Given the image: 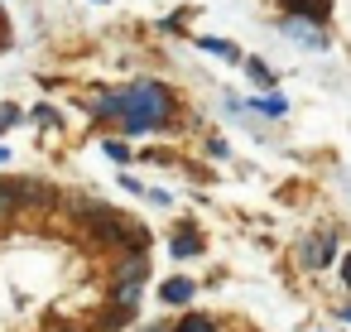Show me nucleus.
Listing matches in <instances>:
<instances>
[{"label": "nucleus", "mask_w": 351, "mask_h": 332, "mask_svg": "<svg viewBox=\"0 0 351 332\" xmlns=\"http://www.w3.org/2000/svg\"><path fill=\"white\" fill-rule=\"evenodd\" d=\"M101 145H106V154H111L116 164H125V159H130V145H125V140H101Z\"/></svg>", "instance_id": "obj_14"}, {"label": "nucleus", "mask_w": 351, "mask_h": 332, "mask_svg": "<svg viewBox=\"0 0 351 332\" xmlns=\"http://www.w3.org/2000/svg\"><path fill=\"white\" fill-rule=\"evenodd\" d=\"M341 279H346V284H351V255H346V260H341Z\"/></svg>", "instance_id": "obj_17"}, {"label": "nucleus", "mask_w": 351, "mask_h": 332, "mask_svg": "<svg viewBox=\"0 0 351 332\" xmlns=\"http://www.w3.org/2000/svg\"><path fill=\"white\" fill-rule=\"evenodd\" d=\"M92 116H125V92H111L92 106Z\"/></svg>", "instance_id": "obj_8"}, {"label": "nucleus", "mask_w": 351, "mask_h": 332, "mask_svg": "<svg viewBox=\"0 0 351 332\" xmlns=\"http://www.w3.org/2000/svg\"><path fill=\"white\" fill-rule=\"evenodd\" d=\"M332 250H337V241H332V236L303 241V246H298V265H303V270H322V265L332 260Z\"/></svg>", "instance_id": "obj_3"}, {"label": "nucleus", "mask_w": 351, "mask_h": 332, "mask_svg": "<svg viewBox=\"0 0 351 332\" xmlns=\"http://www.w3.org/2000/svg\"><path fill=\"white\" fill-rule=\"evenodd\" d=\"M58 332H92V327H58Z\"/></svg>", "instance_id": "obj_20"}, {"label": "nucleus", "mask_w": 351, "mask_h": 332, "mask_svg": "<svg viewBox=\"0 0 351 332\" xmlns=\"http://www.w3.org/2000/svg\"><path fill=\"white\" fill-rule=\"evenodd\" d=\"M125 322H130V308H121V303H111V308L101 313V322H97V327H101V332H121Z\"/></svg>", "instance_id": "obj_7"}, {"label": "nucleus", "mask_w": 351, "mask_h": 332, "mask_svg": "<svg viewBox=\"0 0 351 332\" xmlns=\"http://www.w3.org/2000/svg\"><path fill=\"white\" fill-rule=\"evenodd\" d=\"M111 303L135 308V303H140V284H116V289H111Z\"/></svg>", "instance_id": "obj_9"}, {"label": "nucleus", "mask_w": 351, "mask_h": 332, "mask_svg": "<svg viewBox=\"0 0 351 332\" xmlns=\"http://www.w3.org/2000/svg\"><path fill=\"white\" fill-rule=\"evenodd\" d=\"M193 294H197V284H193V279H183V274L164 284V303H188Z\"/></svg>", "instance_id": "obj_6"}, {"label": "nucleus", "mask_w": 351, "mask_h": 332, "mask_svg": "<svg viewBox=\"0 0 351 332\" xmlns=\"http://www.w3.org/2000/svg\"><path fill=\"white\" fill-rule=\"evenodd\" d=\"M15 121H20V111H15V106H0V130H10Z\"/></svg>", "instance_id": "obj_15"}, {"label": "nucleus", "mask_w": 351, "mask_h": 332, "mask_svg": "<svg viewBox=\"0 0 351 332\" xmlns=\"http://www.w3.org/2000/svg\"><path fill=\"white\" fill-rule=\"evenodd\" d=\"M284 10L289 15H303V20H327V10H332V0H284Z\"/></svg>", "instance_id": "obj_4"}, {"label": "nucleus", "mask_w": 351, "mask_h": 332, "mask_svg": "<svg viewBox=\"0 0 351 332\" xmlns=\"http://www.w3.org/2000/svg\"><path fill=\"white\" fill-rule=\"evenodd\" d=\"M0 49H5V15H0Z\"/></svg>", "instance_id": "obj_19"}, {"label": "nucleus", "mask_w": 351, "mask_h": 332, "mask_svg": "<svg viewBox=\"0 0 351 332\" xmlns=\"http://www.w3.org/2000/svg\"><path fill=\"white\" fill-rule=\"evenodd\" d=\"M145 332H173V327H169V322H149Z\"/></svg>", "instance_id": "obj_18"}, {"label": "nucleus", "mask_w": 351, "mask_h": 332, "mask_svg": "<svg viewBox=\"0 0 351 332\" xmlns=\"http://www.w3.org/2000/svg\"><path fill=\"white\" fill-rule=\"evenodd\" d=\"M255 106H260L265 116H284V111H289V102H284V97H265V102H255Z\"/></svg>", "instance_id": "obj_13"}, {"label": "nucleus", "mask_w": 351, "mask_h": 332, "mask_svg": "<svg viewBox=\"0 0 351 332\" xmlns=\"http://www.w3.org/2000/svg\"><path fill=\"white\" fill-rule=\"evenodd\" d=\"M173 332H217V322H212V318H202V313H188Z\"/></svg>", "instance_id": "obj_10"}, {"label": "nucleus", "mask_w": 351, "mask_h": 332, "mask_svg": "<svg viewBox=\"0 0 351 332\" xmlns=\"http://www.w3.org/2000/svg\"><path fill=\"white\" fill-rule=\"evenodd\" d=\"M15 217V198H10V183H0V222Z\"/></svg>", "instance_id": "obj_12"}, {"label": "nucleus", "mask_w": 351, "mask_h": 332, "mask_svg": "<svg viewBox=\"0 0 351 332\" xmlns=\"http://www.w3.org/2000/svg\"><path fill=\"white\" fill-rule=\"evenodd\" d=\"M10 198H15V207H53V188L49 183H39V178H15L10 183Z\"/></svg>", "instance_id": "obj_2"}, {"label": "nucleus", "mask_w": 351, "mask_h": 332, "mask_svg": "<svg viewBox=\"0 0 351 332\" xmlns=\"http://www.w3.org/2000/svg\"><path fill=\"white\" fill-rule=\"evenodd\" d=\"M145 274H149V260H145V255H125V260L116 265V279H121V284H140Z\"/></svg>", "instance_id": "obj_5"}, {"label": "nucleus", "mask_w": 351, "mask_h": 332, "mask_svg": "<svg viewBox=\"0 0 351 332\" xmlns=\"http://www.w3.org/2000/svg\"><path fill=\"white\" fill-rule=\"evenodd\" d=\"M250 78H255V82H269V68H265L260 58H250Z\"/></svg>", "instance_id": "obj_16"}, {"label": "nucleus", "mask_w": 351, "mask_h": 332, "mask_svg": "<svg viewBox=\"0 0 351 332\" xmlns=\"http://www.w3.org/2000/svg\"><path fill=\"white\" fill-rule=\"evenodd\" d=\"M197 250H202V241H197L193 231H178V236H173V255H197Z\"/></svg>", "instance_id": "obj_11"}, {"label": "nucleus", "mask_w": 351, "mask_h": 332, "mask_svg": "<svg viewBox=\"0 0 351 332\" xmlns=\"http://www.w3.org/2000/svg\"><path fill=\"white\" fill-rule=\"evenodd\" d=\"M169 116V92L164 87H154V82H140V87H130L125 92V135H145V130H154L159 121Z\"/></svg>", "instance_id": "obj_1"}]
</instances>
